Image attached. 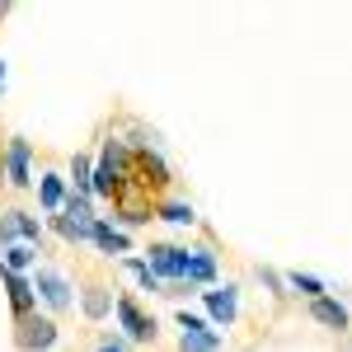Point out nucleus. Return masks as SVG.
<instances>
[{
    "label": "nucleus",
    "mask_w": 352,
    "mask_h": 352,
    "mask_svg": "<svg viewBox=\"0 0 352 352\" xmlns=\"http://www.w3.org/2000/svg\"><path fill=\"white\" fill-rule=\"evenodd\" d=\"M179 352H221V333L202 315L179 310Z\"/></svg>",
    "instance_id": "6"
},
{
    "label": "nucleus",
    "mask_w": 352,
    "mask_h": 352,
    "mask_svg": "<svg viewBox=\"0 0 352 352\" xmlns=\"http://www.w3.org/2000/svg\"><path fill=\"white\" fill-rule=\"evenodd\" d=\"M33 141L28 136H10L5 141V184L10 188H33Z\"/></svg>",
    "instance_id": "7"
},
{
    "label": "nucleus",
    "mask_w": 352,
    "mask_h": 352,
    "mask_svg": "<svg viewBox=\"0 0 352 352\" xmlns=\"http://www.w3.org/2000/svg\"><path fill=\"white\" fill-rule=\"evenodd\" d=\"M118 268L122 272H132L136 282H141V292H151V296H164V282L151 272V263L141 258V254H127V258H118Z\"/></svg>",
    "instance_id": "18"
},
{
    "label": "nucleus",
    "mask_w": 352,
    "mask_h": 352,
    "mask_svg": "<svg viewBox=\"0 0 352 352\" xmlns=\"http://www.w3.org/2000/svg\"><path fill=\"white\" fill-rule=\"evenodd\" d=\"M33 263H38V244L14 240V244H5V249H0V268H10V272H28Z\"/></svg>",
    "instance_id": "19"
},
{
    "label": "nucleus",
    "mask_w": 352,
    "mask_h": 352,
    "mask_svg": "<svg viewBox=\"0 0 352 352\" xmlns=\"http://www.w3.org/2000/svg\"><path fill=\"white\" fill-rule=\"evenodd\" d=\"M258 282H263V287H268V292H272L277 300L287 296V277H282V272H272V268H258Z\"/></svg>",
    "instance_id": "23"
},
{
    "label": "nucleus",
    "mask_w": 352,
    "mask_h": 352,
    "mask_svg": "<svg viewBox=\"0 0 352 352\" xmlns=\"http://www.w3.org/2000/svg\"><path fill=\"white\" fill-rule=\"evenodd\" d=\"M80 315L89 324H99V320H109L113 315V292L104 282H85L80 287Z\"/></svg>",
    "instance_id": "14"
},
{
    "label": "nucleus",
    "mask_w": 352,
    "mask_h": 352,
    "mask_svg": "<svg viewBox=\"0 0 352 352\" xmlns=\"http://www.w3.org/2000/svg\"><path fill=\"white\" fill-rule=\"evenodd\" d=\"M71 192H89V184H94V160H89V151H76L71 155Z\"/></svg>",
    "instance_id": "21"
},
{
    "label": "nucleus",
    "mask_w": 352,
    "mask_h": 352,
    "mask_svg": "<svg viewBox=\"0 0 352 352\" xmlns=\"http://www.w3.org/2000/svg\"><path fill=\"white\" fill-rule=\"evenodd\" d=\"M94 352H127V343H122L118 333H104V338L94 343Z\"/></svg>",
    "instance_id": "24"
},
{
    "label": "nucleus",
    "mask_w": 352,
    "mask_h": 352,
    "mask_svg": "<svg viewBox=\"0 0 352 352\" xmlns=\"http://www.w3.org/2000/svg\"><path fill=\"white\" fill-rule=\"evenodd\" d=\"M5 80H10V76H5V61H0V89H5Z\"/></svg>",
    "instance_id": "26"
},
{
    "label": "nucleus",
    "mask_w": 352,
    "mask_h": 352,
    "mask_svg": "<svg viewBox=\"0 0 352 352\" xmlns=\"http://www.w3.org/2000/svg\"><path fill=\"white\" fill-rule=\"evenodd\" d=\"M33 292H38V300H43L52 315H66V310L76 305V296H71L76 287H71L56 268H38V272H33Z\"/></svg>",
    "instance_id": "5"
},
{
    "label": "nucleus",
    "mask_w": 352,
    "mask_h": 352,
    "mask_svg": "<svg viewBox=\"0 0 352 352\" xmlns=\"http://www.w3.org/2000/svg\"><path fill=\"white\" fill-rule=\"evenodd\" d=\"M5 217V226H10V235L24 244H38L43 249V226H38V217H28L24 207H10V212H0Z\"/></svg>",
    "instance_id": "16"
},
{
    "label": "nucleus",
    "mask_w": 352,
    "mask_h": 352,
    "mask_svg": "<svg viewBox=\"0 0 352 352\" xmlns=\"http://www.w3.org/2000/svg\"><path fill=\"white\" fill-rule=\"evenodd\" d=\"M113 315H118V329H122V343H155L160 338V324H155V315H146L136 296H113Z\"/></svg>",
    "instance_id": "3"
},
{
    "label": "nucleus",
    "mask_w": 352,
    "mask_h": 352,
    "mask_svg": "<svg viewBox=\"0 0 352 352\" xmlns=\"http://www.w3.org/2000/svg\"><path fill=\"white\" fill-rule=\"evenodd\" d=\"M127 169H132V146L118 141V136H109L104 151H99V160H94L89 197H99V202H118V197L127 192Z\"/></svg>",
    "instance_id": "1"
},
{
    "label": "nucleus",
    "mask_w": 352,
    "mask_h": 352,
    "mask_svg": "<svg viewBox=\"0 0 352 352\" xmlns=\"http://www.w3.org/2000/svg\"><path fill=\"white\" fill-rule=\"evenodd\" d=\"M174 188V174H169V164L160 160V151H151V146H132V169H127V192L136 197H146V202H164Z\"/></svg>",
    "instance_id": "2"
},
{
    "label": "nucleus",
    "mask_w": 352,
    "mask_h": 352,
    "mask_svg": "<svg viewBox=\"0 0 352 352\" xmlns=\"http://www.w3.org/2000/svg\"><path fill=\"white\" fill-rule=\"evenodd\" d=\"M202 305H207V324L217 329H230L235 324V315H240V287H212V292H202Z\"/></svg>",
    "instance_id": "8"
},
{
    "label": "nucleus",
    "mask_w": 352,
    "mask_h": 352,
    "mask_svg": "<svg viewBox=\"0 0 352 352\" xmlns=\"http://www.w3.org/2000/svg\"><path fill=\"white\" fill-rule=\"evenodd\" d=\"M184 287H217V254L212 249H188L184 254Z\"/></svg>",
    "instance_id": "11"
},
{
    "label": "nucleus",
    "mask_w": 352,
    "mask_h": 352,
    "mask_svg": "<svg viewBox=\"0 0 352 352\" xmlns=\"http://www.w3.org/2000/svg\"><path fill=\"white\" fill-rule=\"evenodd\" d=\"M89 244H94L99 254H109V258H113V254H118V258H127V254H132V240H127V230H118L109 217L94 221V235H89Z\"/></svg>",
    "instance_id": "13"
},
{
    "label": "nucleus",
    "mask_w": 352,
    "mask_h": 352,
    "mask_svg": "<svg viewBox=\"0 0 352 352\" xmlns=\"http://www.w3.org/2000/svg\"><path fill=\"white\" fill-rule=\"evenodd\" d=\"M184 254H188L184 244H160L155 240L146 249V263H151V272L160 277L164 287H174V282H184Z\"/></svg>",
    "instance_id": "9"
},
{
    "label": "nucleus",
    "mask_w": 352,
    "mask_h": 352,
    "mask_svg": "<svg viewBox=\"0 0 352 352\" xmlns=\"http://www.w3.org/2000/svg\"><path fill=\"white\" fill-rule=\"evenodd\" d=\"M0 184H5V146H0Z\"/></svg>",
    "instance_id": "25"
},
{
    "label": "nucleus",
    "mask_w": 352,
    "mask_h": 352,
    "mask_svg": "<svg viewBox=\"0 0 352 352\" xmlns=\"http://www.w3.org/2000/svg\"><path fill=\"white\" fill-rule=\"evenodd\" d=\"M310 305V320L320 329H333V333H343V329H352V315H348V305L338 296H315V300H305Z\"/></svg>",
    "instance_id": "12"
},
{
    "label": "nucleus",
    "mask_w": 352,
    "mask_h": 352,
    "mask_svg": "<svg viewBox=\"0 0 352 352\" xmlns=\"http://www.w3.org/2000/svg\"><path fill=\"white\" fill-rule=\"evenodd\" d=\"M0 282H5V292H10V310H14V320H28V315L38 310V292H33V277H28V272H10V268H0Z\"/></svg>",
    "instance_id": "10"
},
{
    "label": "nucleus",
    "mask_w": 352,
    "mask_h": 352,
    "mask_svg": "<svg viewBox=\"0 0 352 352\" xmlns=\"http://www.w3.org/2000/svg\"><path fill=\"white\" fill-rule=\"evenodd\" d=\"M66 192H71V184H66V174H52V169H47V174L38 179V202H43V212H47V217H56V212H61Z\"/></svg>",
    "instance_id": "15"
},
{
    "label": "nucleus",
    "mask_w": 352,
    "mask_h": 352,
    "mask_svg": "<svg viewBox=\"0 0 352 352\" xmlns=\"http://www.w3.org/2000/svg\"><path fill=\"white\" fill-rule=\"evenodd\" d=\"M14 348L19 352H52L56 348V338H61V324H56L52 315H28V320H14Z\"/></svg>",
    "instance_id": "4"
},
{
    "label": "nucleus",
    "mask_w": 352,
    "mask_h": 352,
    "mask_svg": "<svg viewBox=\"0 0 352 352\" xmlns=\"http://www.w3.org/2000/svg\"><path fill=\"white\" fill-rule=\"evenodd\" d=\"M287 287H292V292H296V296H305V300H315V296H329V287L324 282H320V277H315V272H287Z\"/></svg>",
    "instance_id": "22"
},
{
    "label": "nucleus",
    "mask_w": 352,
    "mask_h": 352,
    "mask_svg": "<svg viewBox=\"0 0 352 352\" xmlns=\"http://www.w3.org/2000/svg\"><path fill=\"white\" fill-rule=\"evenodd\" d=\"M155 221H169V226H197V212H192V202L164 197V202H155Z\"/></svg>",
    "instance_id": "20"
},
{
    "label": "nucleus",
    "mask_w": 352,
    "mask_h": 352,
    "mask_svg": "<svg viewBox=\"0 0 352 352\" xmlns=\"http://www.w3.org/2000/svg\"><path fill=\"white\" fill-rule=\"evenodd\" d=\"M61 217L76 221V226H85V230H94V221H99V212H94V197H89V192H66Z\"/></svg>",
    "instance_id": "17"
}]
</instances>
